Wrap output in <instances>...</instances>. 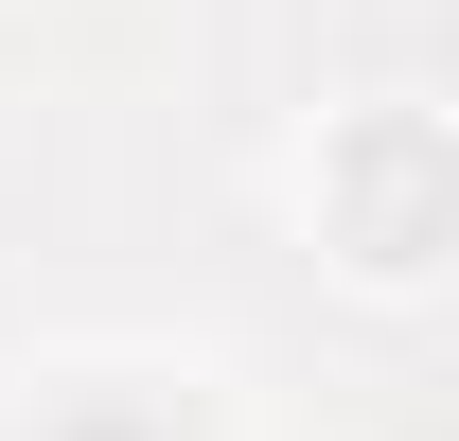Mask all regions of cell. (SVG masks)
<instances>
[{
	"mask_svg": "<svg viewBox=\"0 0 459 441\" xmlns=\"http://www.w3.org/2000/svg\"><path fill=\"white\" fill-rule=\"evenodd\" d=\"M336 212H353L371 265L459 247V142H442V124H353V142H336Z\"/></svg>",
	"mask_w": 459,
	"mask_h": 441,
	"instance_id": "obj_1",
	"label": "cell"
},
{
	"mask_svg": "<svg viewBox=\"0 0 459 441\" xmlns=\"http://www.w3.org/2000/svg\"><path fill=\"white\" fill-rule=\"evenodd\" d=\"M36 441H177V406H124V388H89V406H54Z\"/></svg>",
	"mask_w": 459,
	"mask_h": 441,
	"instance_id": "obj_2",
	"label": "cell"
}]
</instances>
